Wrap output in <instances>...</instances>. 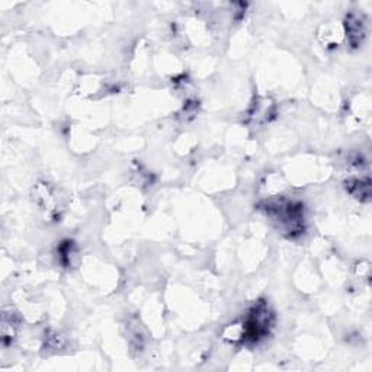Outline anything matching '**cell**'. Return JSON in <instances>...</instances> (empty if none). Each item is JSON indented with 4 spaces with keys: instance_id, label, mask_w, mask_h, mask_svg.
Segmentation results:
<instances>
[{
    "instance_id": "1",
    "label": "cell",
    "mask_w": 372,
    "mask_h": 372,
    "mask_svg": "<svg viewBox=\"0 0 372 372\" xmlns=\"http://www.w3.org/2000/svg\"><path fill=\"white\" fill-rule=\"evenodd\" d=\"M272 326L274 312L269 310L266 303L259 301L250 308L239 334L236 336V340H240L243 345L244 343L246 345H254V343H259L269 334Z\"/></svg>"
},
{
    "instance_id": "3",
    "label": "cell",
    "mask_w": 372,
    "mask_h": 372,
    "mask_svg": "<svg viewBox=\"0 0 372 372\" xmlns=\"http://www.w3.org/2000/svg\"><path fill=\"white\" fill-rule=\"evenodd\" d=\"M346 189L356 199H361V201H369V196H371L369 179H351L346 182Z\"/></svg>"
},
{
    "instance_id": "2",
    "label": "cell",
    "mask_w": 372,
    "mask_h": 372,
    "mask_svg": "<svg viewBox=\"0 0 372 372\" xmlns=\"http://www.w3.org/2000/svg\"><path fill=\"white\" fill-rule=\"evenodd\" d=\"M345 31L348 43L352 48H359L366 38V22L363 15L348 13L345 19Z\"/></svg>"
}]
</instances>
